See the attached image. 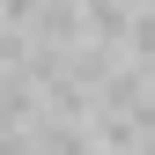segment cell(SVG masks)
<instances>
[{"label": "cell", "instance_id": "1", "mask_svg": "<svg viewBox=\"0 0 155 155\" xmlns=\"http://www.w3.org/2000/svg\"><path fill=\"white\" fill-rule=\"evenodd\" d=\"M126 59H133V67H155V8H133V30H126Z\"/></svg>", "mask_w": 155, "mask_h": 155}, {"label": "cell", "instance_id": "2", "mask_svg": "<svg viewBox=\"0 0 155 155\" xmlns=\"http://www.w3.org/2000/svg\"><path fill=\"white\" fill-rule=\"evenodd\" d=\"M148 81H155V67H148Z\"/></svg>", "mask_w": 155, "mask_h": 155}]
</instances>
